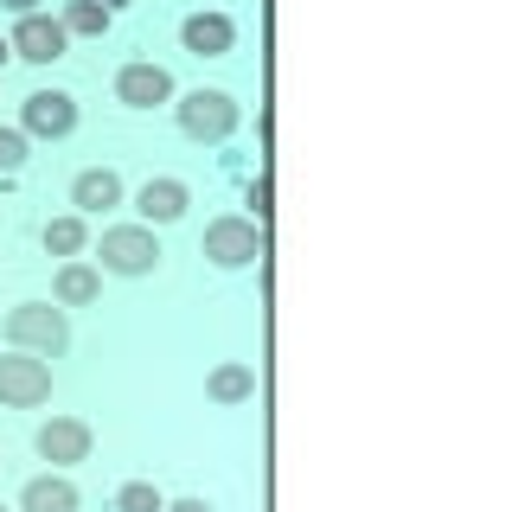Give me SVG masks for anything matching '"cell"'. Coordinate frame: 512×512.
Listing matches in <instances>:
<instances>
[{
	"instance_id": "1",
	"label": "cell",
	"mask_w": 512,
	"mask_h": 512,
	"mask_svg": "<svg viewBox=\"0 0 512 512\" xmlns=\"http://www.w3.org/2000/svg\"><path fill=\"white\" fill-rule=\"evenodd\" d=\"M0 333H7L13 352H39V359H58L71 346V320H64L58 301H20V308H7Z\"/></svg>"
},
{
	"instance_id": "2",
	"label": "cell",
	"mask_w": 512,
	"mask_h": 512,
	"mask_svg": "<svg viewBox=\"0 0 512 512\" xmlns=\"http://www.w3.org/2000/svg\"><path fill=\"white\" fill-rule=\"evenodd\" d=\"M199 250H205V263H218V269H244V263H263L269 237H263V224H256V218H244V212H224V218L205 224Z\"/></svg>"
},
{
	"instance_id": "3",
	"label": "cell",
	"mask_w": 512,
	"mask_h": 512,
	"mask_svg": "<svg viewBox=\"0 0 512 512\" xmlns=\"http://www.w3.org/2000/svg\"><path fill=\"white\" fill-rule=\"evenodd\" d=\"M173 116H180V135H192V141H231L244 109H237L231 90H186L173 103Z\"/></svg>"
},
{
	"instance_id": "4",
	"label": "cell",
	"mask_w": 512,
	"mask_h": 512,
	"mask_svg": "<svg viewBox=\"0 0 512 512\" xmlns=\"http://www.w3.org/2000/svg\"><path fill=\"white\" fill-rule=\"evenodd\" d=\"M96 256H103L109 276H154L160 269V237H154V224H109Z\"/></svg>"
},
{
	"instance_id": "5",
	"label": "cell",
	"mask_w": 512,
	"mask_h": 512,
	"mask_svg": "<svg viewBox=\"0 0 512 512\" xmlns=\"http://www.w3.org/2000/svg\"><path fill=\"white\" fill-rule=\"evenodd\" d=\"M52 397V365L39 352H0V404L7 410H39Z\"/></svg>"
},
{
	"instance_id": "6",
	"label": "cell",
	"mask_w": 512,
	"mask_h": 512,
	"mask_svg": "<svg viewBox=\"0 0 512 512\" xmlns=\"http://www.w3.org/2000/svg\"><path fill=\"white\" fill-rule=\"evenodd\" d=\"M77 128V96L71 90H32L26 103H20V135L32 141H64Z\"/></svg>"
},
{
	"instance_id": "7",
	"label": "cell",
	"mask_w": 512,
	"mask_h": 512,
	"mask_svg": "<svg viewBox=\"0 0 512 512\" xmlns=\"http://www.w3.org/2000/svg\"><path fill=\"white\" fill-rule=\"evenodd\" d=\"M32 448H39V461H52V468H77V461H90L96 436H90L84 416H52V423H39Z\"/></svg>"
},
{
	"instance_id": "8",
	"label": "cell",
	"mask_w": 512,
	"mask_h": 512,
	"mask_svg": "<svg viewBox=\"0 0 512 512\" xmlns=\"http://www.w3.org/2000/svg\"><path fill=\"white\" fill-rule=\"evenodd\" d=\"M116 103H128V109L173 103V71H167V64H154V58H128L122 71H116Z\"/></svg>"
},
{
	"instance_id": "9",
	"label": "cell",
	"mask_w": 512,
	"mask_h": 512,
	"mask_svg": "<svg viewBox=\"0 0 512 512\" xmlns=\"http://www.w3.org/2000/svg\"><path fill=\"white\" fill-rule=\"evenodd\" d=\"M7 45H13V58H26V64H58L64 45H71V32H64L52 13H26Z\"/></svg>"
},
{
	"instance_id": "10",
	"label": "cell",
	"mask_w": 512,
	"mask_h": 512,
	"mask_svg": "<svg viewBox=\"0 0 512 512\" xmlns=\"http://www.w3.org/2000/svg\"><path fill=\"white\" fill-rule=\"evenodd\" d=\"M180 45L192 58H224L237 45V20H231V13H186V20H180Z\"/></svg>"
},
{
	"instance_id": "11",
	"label": "cell",
	"mask_w": 512,
	"mask_h": 512,
	"mask_svg": "<svg viewBox=\"0 0 512 512\" xmlns=\"http://www.w3.org/2000/svg\"><path fill=\"white\" fill-rule=\"evenodd\" d=\"M186 205H192V186L173 180V173H160V180H148V186L135 192L141 224H173V218H186Z\"/></svg>"
},
{
	"instance_id": "12",
	"label": "cell",
	"mask_w": 512,
	"mask_h": 512,
	"mask_svg": "<svg viewBox=\"0 0 512 512\" xmlns=\"http://www.w3.org/2000/svg\"><path fill=\"white\" fill-rule=\"evenodd\" d=\"M71 205H77V218L116 212V205H122V173H116V167H84V173L71 180Z\"/></svg>"
},
{
	"instance_id": "13",
	"label": "cell",
	"mask_w": 512,
	"mask_h": 512,
	"mask_svg": "<svg viewBox=\"0 0 512 512\" xmlns=\"http://www.w3.org/2000/svg\"><path fill=\"white\" fill-rule=\"evenodd\" d=\"M96 295H103V269H96V263H84V256L58 263V282H52V301H58V308H90Z\"/></svg>"
},
{
	"instance_id": "14",
	"label": "cell",
	"mask_w": 512,
	"mask_h": 512,
	"mask_svg": "<svg viewBox=\"0 0 512 512\" xmlns=\"http://www.w3.org/2000/svg\"><path fill=\"white\" fill-rule=\"evenodd\" d=\"M84 500H77V487L64 474H32L20 487V512H77Z\"/></svg>"
},
{
	"instance_id": "15",
	"label": "cell",
	"mask_w": 512,
	"mask_h": 512,
	"mask_svg": "<svg viewBox=\"0 0 512 512\" xmlns=\"http://www.w3.org/2000/svg\"><path fill=\"white\" fill-rule=\"evenodd\" d=\"M39 244H45V256H64V263H71V256H84V244H90V224L77 212H64L39 231Z\"/></svg>"
},
{
	"instance_id": "16",
	"label": "cell",
	"mask_w": 512,
	"mask_h": 512,
	"mask_svg": "<svg viewBox=\"0 0 512 512\" xmlns=\"http://www.w3.org/2000/svg\"><path fill=\"white\" fill-rule=\"evenodd\" d=\"M205 397H212V404H250V397H256V372H250V365H218V372L212 378H205Z\"/></svg>"
},
{
	"instance_id": "17",
	"label": "cell",
	"mask_w": 512,
	"mask_h": 512,
	"mask_svg": "<svg viewBox=\"0 0 512 512\" xmlns=\"http://www.w3.org/2000/svg\"><path fill=\"white\" fill-rule=\"evenodd\" d=\"M109 20H116V13H103L96 0H64V13H58V26L71 32V39H103Z\"/></svg>"
},
{
	"instance_id": "18",
	"label": "cell",
	"mask_w": 512,
	"mask_h": 512,
	"mask_svg": "<svg viewBox=\"0 0 512 512\" xmlns=\"http://www.w3.org/2000/svg\"><path fill=\"white\" fill-rule=\"evenodd\" d=\"M167 500H160V487L154 480H122L116 487V512H160Z\"/></svg>"
},
{
	"instance_id": "19",
	"label": "cell",
	"mask_w": 512,
	"mask_h": 512,
	"mask_svg": "<svg viewBox=\"0 0 512 512\" xmlns=\"http://www.w3.org/2000/svg\"><path fill=\"white\" fill-rule=\"evenodd\" d=\"M20 167H26V135L20 128H0V180H13Z\"/></svg>"
},
{
	"instance_id": "20",
	"label": "cell",
	"mask_w": 512,
	"mask_h": 512,
	"mask_svg": "<svg viewBox=\"0 0 512 512\" xmlns=\"http://www.w3.org/2000/svg\"><path fill=\"white\" fill-rule=\"evenodd\" d=\"M269 199H276V192H269V173H256V180L244 186V205H250V212H256V224L269 218Z\"/></svg>"
},
{
	"instance_id": "21",
	"label": "cell",
	"mask_w": 512,
	"mask_h": 512,
	"mask_svg": "<svg viewBox=\"0 0 512 512\" xmlns=\"http://www.w3.org/2000/svg\"><path fill=\"white\" fill-rule=\"evenodd\" d=\"M0 7H7L13 20H26V13H39V0H0Z\"/></svg>"
},
{
	"instance_id": "22",
	"label": "cell",
	"mask_w": 512,
	"mask_h": 512,
	"mask_svg": "<svg viewBox=\"0 0 512 512\" xmlns=\"http://www.w3.org/2000/svg\"><path fill=\"white\" fill-rule=\"evenodd\" d=\"M160 512H212L205 500H173V506H160Z\"/></svg>"
},
{
	"instance_id": "23",
	"label": "cell",
	"mask_w": 512,
	"mask_h": 512,
	"mask_svg": "<svg viewBox=\"0 0 512 512\" xmlns=\"http://www.w3.org/2000/svg\"><path fill=\"white\" fill-rule=\"evenodd\" d=\"M96 7H103V13H122V7H128V0H96Z\"/></svg>"
},
{
	"instance_id": "24",
	"label": "cell",
	"mask_w": 512,
	"mask_h": 512,
	"mask_svg": "<svg viewBox=\"0 0 512 512\" xmlns=\"http://www.w3.org/2000/svg\"><path fill=\"white\" fill-rule=\"evenodd\" d=\"M7 58H13V45H7V39H0V71H7Z\"/></svg>"
},
{
	"instance_id": "25",
	"label": "cell",
	"mask_w": 512,
	"mask_h": 512,
	"mask_svg": "<svg viewBox=\"0 0 512 512\" xmlns=\"http://www.w3.org/2000/svg\"><path fill=\"white\" fill-rule=\"evenodd\" d=\"M0 512H7V506H0Z\"/></svg>"
}]
</instances>
